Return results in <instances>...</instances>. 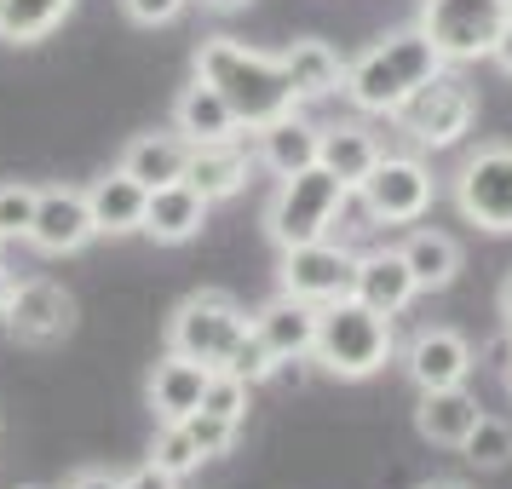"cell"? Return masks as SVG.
<instances>
[{
	"label": "cell",
	"mask_w": 512,
	"mask_h": 489,
	"mask_svg": "<svg viewBox=\"0 0 512 489\" xmlns=\"http://www.w3.org/2000/svg\"><path fill=\"white\" fill-rule=\"evenodd\" d=\"M472 369H478V363H472V346H466L455 328H426L415 346H409V374H415L420 392L466 386V374Z\"/></svg>",
	"instance_id": "cell-13"
},
{
	"label": "cell",
	"mask_w": 512,
	"mask_h": 489,
	"mask_svg": "<svg viewBox=\"0 0 512 489\" xmlns=\"http://www.w3.org/2000/svg\"><path fill=\"white\" fill-rule=\"evenodd\" d=\"M438 70H443L438 47H432L420 29H403V35L374 41V47L351 64V70H346V93H351V104L392 116L397 104H403L409 93H420Z\"/></svg>",
	"instance_id": "cell-2"
},
{
	"label": "cell",
	"mask_w": 512,
	"mask_h": 489,
	"mask_svg": "<svg viewBox=\"0 0 512 489\" xmlns=\"http://www.w3.org/2000/svg\"><path fill=\"white\" fill-rule=\"evenodd\" d=\"M357 196H363L369 219H380V225H415L420 213L432 208V173L409 156H380L369 167V179L357 185Z\"/></svg>",
	"instance_id": "cell-10"
},
{
	"label": "cell",
	"mask_w": 512,
	"mask_h": 489,
	"mask_svg": "<svg viewBox=\"0 0 512 489\" xmlns=\"http://www.w3.org/2000/svg\"><path fill=\"white\" fill-rule=\"evenodd\" d=\"M392 116L409 127V139L432 144V150H449V144L466 139V127H472V116H478V98H472V87H466L461 75L438 70L420 93L403 98Z\"/></svg>",
	"instance_id": "cell-7"
},
{
	"label": "cell",
	"mask_w": 512,
	"mask_h": 489,
	"mask_svg": "<svg viewBox=\"0 0 512 489\" xmlns=\"http://www.w3.org/2000/svg\"><path fill=\"white\" fill-rule=\"evenodd\" d=\"M6 323L24 346H52L64 340L75 323V300L58 288V282H18L12 288V305H6Z\"/></svg>",
	"instance_id": "cell-12"
},
{
	"label": "cell",
	"mask_w": 512,
	"mask_h": 489,
	"mask_svg": "<svg viewBox=\"0 0 512 489\" xmlns=\"http://www.w3.org/2000/svg\"><path fill=\"white\" fill-rule=\"evenodd\" d=\"M466 461L472 466H507L512 461V426L507 420H489V415H478V426L466 432Z\"/></svg>",
	"instance_id": "cell-29"
},
{
	"label": "cell",
	"mask_w": 512,
	"mask_h": 489,
	"mask_svg": "<svg viewBox=\"0 0 512 489\" xmlns=\"http://www.w3.org/2000/svg\"><path fill=\"white\" fill-rule=\"evenodd\" d=\"M507 24H512L507 0H426L420 6V35L438 47L443 64L489 58Z\"/></svg>",
	"instance_id": "cell-4"
},
{
	"label": "cell",
	"mask_w": 512,
	"mask_h": 489,
	"mask_svg": "<svg viewBox=\"0 0 512 489\" xmlns=\"http://www.w3.org/2000/svg\"><path fill=\"white\" fill-rule=\"evenodd\" d=\"M282 75H288V87L294 98H328L346 87V64H340V52L323 47V41H294V47L282 52Z\"/></svg>",
	"instance_id": "cell-24"
},
{
	"label": "cell",
	"mask_w": 512,
	"mask_h": 489,
	"mask_svg": "<svg viewBox=\"0 0 512 489\" xmlns=\"http://www.w3.org/2000/svg\"><path fill=\"white\" fill-rule=\"evenodd\" d=\"M70 6L75 0H0V41H12V47L47 41L70 18Z\"/></svg>",
	"instance_id": "cell-27"
},
{
	"label": "cell",
	"mask_w": 512,
	"mask_h": 489,
	"mask_svg": "<svg viewBox=\"0 0 512 489\" xmlns=\"http://www.w3.org/2000/svg\"><path fill=\"white\" fill-rule=\"evenodd\" d=\"M185 162H190V144L179 139V133H150V139L127 144L121 173L139 179L144 190H162V185H179V179H185Z\"/></svg>",
	"instance_id": "cell-23"
},
{
	"label": "cell",
	"mask_w": 512,
	"mask_h": 489,
	"mask_svg": "<svg viewBox=\"0 0 512 489\" xmlns=\"http://www.w3.org/2000/svg\"><path fill=\"white\" fill-rule=\"evenodd\" d=\"M196 75L208 87H219V98L236 110V121L248 133H259V127H271V121L300 110V98H294L288 75H282V58L248 52V47H236V41H208V47L196 52Z\"/></svg>",
	"instance_id": "cell-1"
},
{
	"label": "cell",
	"mask_w": 512,
	"mask_h": 489,
	"mask_svg": "<svg viewBox=\"0 0 512 489\" xmlns=\"http://www.w3.org/2000/svg\"><path fill=\"white\" fill-rule=\"evenodd\" d=\"M93 213H87V190H41L35 202V225H29V242L41 254L64 259V254H81L93 242Z\"/></svg>",
	"instance_id": "cell-11"
},
{
	"label": "cell",
	"mask_w": 512,
	"mask_h": 489,
	"mask_svg": "<svg viewBox=\"0 0 512 489\" xmlns=\"http://www.w3.org/2000/svg\"><path fill=\"white\" fill-rule=\"evenodd\" d=\"M397 254H403V265H409L415 288H449L455 271H461V248H455L443 231H415Z\"/></svg>",
	"instance_id": "cell-26"
},
{
	"label": "cell",
	"mask_w": 512,
	"mask_h": 489,
	"mask_svg": "<svg viewBox=\"0 0 512 489\" xmlns=\"http://www.w3.org/2000/svg\"><path fill=\"white\" fill-rule=\"evenodd\" d=\"M121 489H179V478H173V472H162V466L150 461V466H139L133 478H121Z\"/></svg>",
	"instance_id": "cell-35"
},
{
	"label": "cell",
	"mask_w": 512,
	"mask_h": 489,
	"mask_svg": "<svg viewBox=\"0 0 512 489\" xmlns=\"http://www.w3.org/2000/svg\"><path fill=\"white\" fill-rule=\"evenodd\" d=\"M225 369H231L236 380L259 386V380H271V374H277V351L265 346V340L254 334V323H248V334L236 340V351H231V363H225Z\"/></svg>",
	"instance_id": "cell-31"
},
{
	"label": "cell",
	"mask_w": 512,
	"mask_h": 489,
	"mask_svg": "<svg viewBox=\"0 0 512 489\" xmlns=\"http://www.w3.org/2000/svg\"><path fill=\"white\" fill-rule=\"evenodd\" d=\"M173 127H179V139L185 144H231L236 133H242L236 110L219 98V87L202 81V75H196V87L179 93V104H173Z\"/></svg>",
	"instance_id": "cell-14"
},
{
	"label": "cell",
	"mask_w": 512,
	"mask_h": 489,
	"mask_svg": "<svg viewBox=\"0 0 512 489\" xmlns=\"http://www.w3.org/2000/svg\"><path fill=\"white\" fill-rule=\"evenodd\" d=\"M317 162H323L346 190H357L363 179H369V167L380 162V144H374L363 127H323V150H317Z\"/></svg>",
	"instance_id": "cell-25"
},
{
	"label": "cell",
	"mask_w": 512,
	"mask_h": 489,
	"mask_svg": "<svg viewBox=\"0 0 512 489\" xmlns=\"http://www.w3.org/2000/svg\"><path fill=\"white\" fill-rule=\"evenodd\" d=\"M426 489H461V484H426Z\"/></svg>",
	"instance_id": "cell-41"
},
{
	"label": "cell",
	"mask_w": 512,
	"mask_h": 489,
	"mask_svg": "<svg viewBox=\"0 0 512 489\" xmlns=\"http://www.w3.org/2000/svg\"><path fill=\"white\" fill-rule=\"evenodd\" d=\"M208 363H190L179 351H167V363H156L150 374V409L162 420H190L202 409V392H208Z\"/></svg>",
	"instance_id": "cell-16"
},
{
	"label": "cell",
	"mask_w": 512,
	"mask_h": 489,
	"mask_svg": "<svg viewBox=\"0 0 512 489\" xmlns=\"http://www.w3.org/2000/svg\"><path fill=\"white\" fill-rule=\"evenodd\" d=\"M12 288H18V277H12V271L0 265V317H6V305H12Z\"/></svg>",
	"instance_id": "cell-38"
},
{
	"label": "cell",
	"mask_w": 512,
	"mask_h": 489,
	"mask_svg": "<svg viewBox=\"0 0 512 489\" xmlns=\"http://www.w3.org/2000/svg\"><path fill=\"white\" fill-rule=\"evenodd\" d=\"M507 386H512V369H507Z\"/></svg>",
	"instance_id": "cell-42"
},
{
	"label": "cell",
	"mask_w": 512,
	"mask_h": 489,
	"mask_svg": "<svg viewBox=\"0 0 512 489\" xmlns=\"http://www.w3.org/2000/svg\"><path fill=\"white\" fill-rule=\"evenodd\" d=\"M127 6V18L144 29H156V24H173L179 12H185V0H121Z\"/></svg>",
	"instance_id": "cell-34"
},
{
	"label": "cell",
	"mask_w": 512,
	"mask_h": 489,
	"mask_svg": "<svg viewBox=\"0 0 512 489\" xmlns=\"http://www.w3.org/2000/svg\"><path fill=\"white\" fill-rule=\"evenodd\" d=\"M415 426L426 443H443V449H461L466 432L478 426V397L466 386H438V392H420Z\"/></svg>",
	"instance_id": "cell-17"
},
{
	"label": "cell",
	"mask_w": 512,
	"mask_h": 489,
	"mask_svg": "<svg viewBox=\"0 0 512 489\" xmlns=\"http://www.w3.org/2000/svg\"><path fill=\"white\" fill-rule=\"evenodd\" d=\"M489 58H495V64H501V70L512 75V24L501 29V41H495V52H489Z\"/></svg>",
	"instance_id": "cell-37"
},
{
	"label": "cell",
	"mask_w": 512,
	"mask_h": 489,
	"mask_svg": "<svg viewBox=\"0 0 512 489\" xmlns=\"http://www.w3.org/2000/svg\"><path fill=\"white\" fill-rule=\"evenodd\" d=\"M202 6H208V12H242L248 0H202Z\"/></svg>",
	"instance_id": "cell-39"
},
{
	"label": "cell",
	"mask_w": 512,
	"mask_h": 489,
	"mask_svg": "<svg viewBox=\"0 0 512 489\" xmlns=\"http://www.w3.org/2000/svg\"><path fill=\"white\" fill-rule=\"evenodd\" d=\"M190 438H196V449H202V461H213V455H225L236 443V420H219V415H208V409H196L190 420H179Z\"/></svg>",
	"instance_id": "cell-33"
},
{
	"label": "cell",
	"mask_w": 512,
	"mask_h": 489,
	"mask_svg": "<svg viewBox=\"0 0 512 489\" xmlns=\"http://www.w3.org/2000/svg\"><path fill=\"white\" fill-rule=\"evenodd\" d=\"M415 294H420V288H415V277H409L403 254H369V259H357V288H351V300H363L369 311L397 317V311H409V300H415Z\"/></svg>",
	"instance_id": "cell-19"
},
{
	"label": "cell",
	"mask_w": 512,
	"mask_h": 489,
	"mask_svg": "<svg viewBox=\"0 0 512 489\" xmlns=\"http://www.w3.org/2000/svg\"><path fill=\"white\" fill-rule=\"evenodd\" d=\"M346 196L351 190L323 162L294 173V179H282V196L271 202V236H277V248H300V242L328 236L334 213L346 208Z\"/></svg>",
	"instance_id": "cell-6"
},
{
	"label": "cell",
	"mask_w": 512,
	"mask_h": 489,
	"mask_svg": "<svg viewBox=\"0 0 512 489\" xmlns=\"http://www.w3.org/2000/svg\"><path fill=\"white\" fill-rule=\"evenodd\" d=\"M254 334L277 351V363L282 357H311V346H317V305L282 294V300H271L254 317Z\"/></svg>",
	"instance_id": "cell-20"
},
{
	"label": "cell",
	"mask_w": 512,
	"mask_h": 489,
	"mask_svg": "<svg viewBox=\"0 0 512 489\" xmlns=\"http://www.w3.org/2000/svg\"><path fill=\"white\" fill-rule=\"evenodd\" d=\"M501 317H507V328H512V277L501 282Z\"/></svg>",
	"instance_id": "cell-40"
},
{
	"label": "cell",
	"mask_w": 512,
	"mask_h": 489,
	"mask_svg": "<svg viewBox=\"0 0 512 489\" xmlns=\"http://www.w3.org/2000/svg\"><path fill=\"white\" fill-rule=\"evenodd\" d=\"M150 461L162 466V472H173V478H185V472H196V466H202V449H196V438H190L179 420H162Z\"/></svg>",
	"instance_id": "cell-28"
},
{
	"label": "cell",
	"mask_w": 512,
	"mask_h": 489,
	"mask_svg": "<svg viewBox=\"0 0 512 489\" xmlns=\"http://www.w3.org/2000/svg\"><path fill=\"white\" fill-rule=\"evenodd\" d=\"M311 357L340 380H369L392 357V317L369 311L363 300H334L317 311V346Z\"/></svg>",
	"instance_id": "cell-3"
},
{
	"label": "cell",
	"mask_w": 512,
	"mask_h": 489,
	"mask_svg": "<svg viewBox=\"0 0 512 489\" xmlns=\"http://www.w3.org/2000/svg\"><path fill=\"white\" fill-rule=\"evenodd\" d=\"M35 202H41L35 185H0V236H6V242H12V236H29Z\"/></svg>",
	"instance_id": "cell-32"
},
{
	"label": "cell",
	"mask_w": 512,
	"mask_h": 489,
	"mask_svg": "<svg viewBox=\"0 0 512 489\" xmlns=\"http://www.w3.org/2000/svg\"><path fill=\"white\" fill-rule=\"evenodd\" d=\"M317 150H323V127H311L300 116H282L271 127H259V162L277 179H294L305 167H317Z\"/></svg>",
	"instance_id": "cell-21"
},
{
	"label": "cell",
	"mask_w": 512,
	"mask_h": 489,
	"mask_svg": "<svg viewBox=\"0 0 512 489\" xmlns=\"http://www.w3.org/2000/svg\"><path fill=\"white\" fill-rule=\"evenodd\" d=\"M248 392H254L248 380H236L231 369H213V374H208V392H202V409L242 426V415H248Z\"/></svg>",
	"instance_id": "cell-30"
},
{
	"label": "cell",
	"mask_w": 512,
	"mask_h": 489,
	"mask_svg": "<svg viewBox=\"0 0 512 489\" xmlns=\"http://www.w3.org/2000/svg\"><path fill=\"white\" fill-rule=\"evenodd\" d=\"M242 334H248V311H242L231 294H190V300L173 311L167 346L179 351V357H190V363L225 369Z\"/></svg>",
	"instance_id": "cell-5"
},
{
	"label": "cell",
	"mask_w": 512,
	"mask_h": 489,
	"mask_svg": "<svg viewBox=\"0 0 512 489\" xmlns=\"http://www.w3.org/2000/svg\"><path fill=\"white\" fill-rule=\"evenodd\" d=\"M248 150L242 144H190V162H185V185H196L208 202H225L248 185Z\"/></svg>",
	"instance_id": "cell-22"
},
{
	"label": "cell",
	"mask_w": 512,
	"mask_h": 489,
	"mask_svg": "<svg viewBox=\"0 0 512 489\" xmlns=\"http://www.w3.org/2000/svg\"><path fill=\"white\" fill-rule=\"evenodd\" d=\"M70 489H121V478H110V472H81Z\"/></svg>",
	"instance_id": "cell-36"
},
{
	"label": "cell",
	"mask_w": 512,
	"mask_h": 489,
	"mask_svg": "<svg viewBox=\"0 0 512 489\" xmlns=\"http://www.w3.org/2000/svg\"><path fill=\"white\" fill-rule=\"evenodd\" d=\"M461 213L489 236H512V144H489L455 179Z\"/></svg>",
	"instance_id": "cell-9"
},
{
	"label": "cell",
	"mask_w": 512,
	"mask_h": 489,
	"mask_svg": "<svg viewBox=\"0 0 512 489\" xmlns=\"http://www.w3.org/2000/svg\"><path fill=\"white\" fill-rule=\"evenodd\" d=\"M0 248H6V236H0Z\"/></svg>",
	"instance_id": "cell-43"
},
{
	"label": "cell",
	"mask_w": 512,
	"mask_h": 489,
	"mask_svg": "<svg viewBox=\"0 0 512 489\" xmlns=\"http://www.w3.org/2000/svg\"><path fill=\"white\" fill-rule=\"evenodd\" d=\"M351 288H357V254L351 248H334L328 236L282 248V294L323 311L334 300H351Z\"/></svg>",
	"instance_id": "cell-8"
},
{
	"label": "cell",
	"mask_w": 512,
	"mask_h": 489,
	"mask_svg": "<svg viewBox=\"0 0 512 489\" xmlns=\"http://www.w3.org/2000/svg\"><path fill=\"white\" fill-rule=\"evenodd\" d=\"M507 6H512V0H507Z\"/></svg>",
	"instance_id": "cell-44"
},
{
	"label": "cell",
	"mask_w": 512,
	"mask_h": 489,
	"mask_svg": "<svg viewBox=\"0 0 512 489\" xmlns=\"http://www.w3.org/2000/svg\"><path fill=\"white\" fill-rule=\"evenodd\" d=\"M208 196L196 185H162V190H150V202H144V231L156 236V242H190V236L208 225Z\"/></svg>",
	"instance_id": "cell-15"
},
{
	"label": "cell",
	"mask_w": 512,
	"mask_h": 489,
	"mask_svg": "<svg viewBox=\"0 0 512 489\" xmlns=\"http://www.w3.org/2000/svg\"><path fill=\"white\" fill-rule=\"evenodd\" d=\"M144 202H150V190L139 179H127V173H110V179H98L87 190V213H93V231L98 236H127V231H144Z\"/></svg>",
	"instance_id": "cell-18"
}]
</instances>
